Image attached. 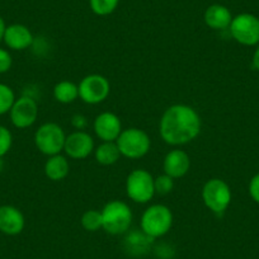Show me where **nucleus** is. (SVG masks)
<instances>
[{
  "label": "nucleus",
  "instance_id": "22",
  "mask_svg": "<svg viewBox=\"0 0 259 259\" xmlns=\"http://www.w3.org/2000/svg\"><path fill=\"white\" fill-rule=\"evenodd\" d=\"M16 99L13 89L7 84L0 83V116L9 113Z\"/></svg>",
  "mask_w": 259,
  "mask_h": 259
},
{
  "label": "nucleus",
  "instance_id": "30",
  "mask_svg": "<svg viewBox=\"0 0 259 259\" xmlns=\"http://www.w3.org/2000/svg\"><path fill=\"white\" fill-rule=\"evenodd\" d=\"M4 168V161H3V158H0V171L3 170Z\"/></svg>",
  "mask_w": 259,
  "mask_h": 259
},
{
  "label": "nucleus",
  "instance_id": "19",
  "mask_svg": "<svg viewBox=\"0 0 259 259\" xmlns=\"http://www.w3.org/2000/svg\"><path fill=\"white\" fill-rule=\"evenodd\" d=\"M54 98L62 104L73 103L79 98V87L70 80L59 81L54 87Z\"/></svg>",
  "mask_w": 259,
  "mask_h": 259
},
{
  "label": "nucleus",
  "instance_id": "7",
  "mask_svg": "<svg viewBox=\"0 0 259 259\" xmlns=\"http://www.w3.org/2000/svg\"><path fill=\"white\" fill-rule=\"evenodd\" d=\"M126 193L136 203H148L155 196L154 177L145 169H135L127 176Z\"/></svg>",
  "mask_w": 259,
  "mask_h": 259
},
{
  "label": "nucleus",
  "instance_id": "28",
  "mask_svg": "<svg viewBox=\"0 0 259 259\" xmlns=\"http://www.w3.org/2000/svg\"><path fill=\"white\" fill-rule=\"evenodd\" d=\"M253 66L254 69H256V70L259 71V46L256 47V50L254 51V55H253Z\"/></svg>",
  "mask_w": 259,
  "mask_h": 259
},
{
  "label": "nucleus",
  "instance_id": "25",
  "mask_svg": "<svg viewBox=\"0 0 259 259\" xmlns=\"http://www.w3.org/2000/svg\"><path fill=\"white\" fill-rule=\"evenodd\" d=\"M13 65V59L8 50L0 47V74L8 73Z\"/></svg>",
  "mask_w": 259,
  "mask_h": 259
},
{
  "label": "nucleus",
  "instance_id": "4",
  "mask_svg": "<svg viewBox=\"0 0 259 259\" xmlns=\"http://www.w3.org/2000/svg\"><path fill=\"white\" fill-rule=\"evenodd\" d=\"M122 156L127 159H141L150 151V136L138 127L122 130L121 135L116 140Z\"/></svg>",
  "mask_w": 259,
  "mask_h": 259
},
{
  "label": "nucleus",
  "instance_id": "9",
  "mask_svg": "<svg viewBox=\"0 0 259 259\" xmlns=\"http://www.w3.org/2000/svg\"><path fill=\"white\" fill-rule=\"evenodd\" d=\"M79 98L87 104H99L108 98L111 84L101 74H91L79 83Z\"/></svg>",
  "mask_w": 259,
  "mask_h": 259
},
{
  "label": "nucleus",
  "instance_id": "14",
  "mask_svg": "<svg viewBox=\"0 0 259 259\" xmlns=\"http://www.w3.org/2000/svg\"><path fill=\"white\" fill-rule=\"evenodd\" d=\"M3 42L13 51H24L33 45L34 37L31 29L21 23L7 26Z\"/></svg>",
  "mask_w": 259,
  "mask_h": 259
},
{
  "label": "nucleus",
  "instance_id": "3",
  "mask_svg": "<svg viewBox=\"0 0 259 259\" xmlns=\"http://www.w3.org/2000/svg\"><path fill=\"white\" fill-rule=\"evenodd\" d=\"M101 212L103 219V230L111 235L124 234L133 224V210L123 201H109Z\"/></svg>",
  "mask_w": 259,
  "mask_h": 259
},
{
  "label": "nucleus",
  "instance_id": "20",
  "mask_svg": "<svg viewBox=\"0 0 259 259\" xmlns=\"http://www.w3.org/2000/svg\"><path fill=\"white\" fill-rule=\"evenodd\" d=\"M81 226L89 233H96L99 229H103L102 212L98 210H88L81 216Z\"/></svg>",
  "mask_w": 259,
  "mask_h": 259
},
{
  "label": "nucleus",
  "instance_id": "27",
  "mask_svg": "<svg viewBox=\"0 0 259 259\" xmlns=\"http://www.w3.org/2000/svg\"><path fill=\"white\" fill-rule=\"evenodd\" d=\"M71 123H73V126L75 127V128L83 130L84 127L87 126V118L83 114H75V116H73Z\"/></svg>",
  "mask_w": 259,
  "mask_h": 259
},
{
  "label": "nucleus",
  "instance_id": "23",
  "mask_svg": "<svg viewBox=\"0 0 259 259\" xmlns=\"http://www.w3.org/2000/svg\"><path fill=\"white\" fill-rule=\"evenodd\" d=\"M154 186H155V194L166 196L170 193L174 188V179L169 177L168 174H161V176L154 178Z\"/></svg>",
  "mask_w": 259,
  "mask_h": 259
},
{
  "label": "nucleus",
  "instance_id": "16",
  "mask_svg": "<svg viewBox=\"0 0 259 259\" xmlns=\"http://www.w3.org/2000/svg\"><path fill=\"white\" fill-rule=\"evenodd\" d=\"M205 23L206 26L210 27L215 31H224L230 27L231 21H233V14L223 4H212L208 7L205 12Z\"/></svg>",
  "mask_w": 259,
  "mask_h": 259
},
{
  "label": "nucleus",
  "instance_id": "24",
  "mask_svg": "<svg viewBox=\"0 0 259 259\" xmlns=\"http://www.w3.org/2000/svg\"><path fill=\"white\" fill-rule=\"evenodd\" d=\"M13 145V135L11 130L0 124V158H4Z\"/></svg>",
  "mask_w": 259,
  "mask_h": 259
},
{
  "label": "nucleus",
  "instance_id": "31",
  "mask_svg": "<svg viewBox=\"0 0 259 259\" xmlns=\"http://www.w3.org/2000/svg\"><path fill=\"white\" fill-rule=\"evenodd\" d=\"M36 259H42V258H36Z\"/></svg>",
  "mask_w": 259,
  "mask_h": 259
},
{
  "label": "nucleus",
  "instance_id": "21",
  "mask_svg": "<svg viewBox=\"0 0 259 259\" xmlns=\"http://www.w3.org/2000/svg\"><path fill=\"white\" fill-rule=\"evenodd\" d=\"M119 0H89L92 12L99 17H106L113 13L118 7Z\"/></svg>",
  "mask_w": 259,
  "mask_h": 259
},
{
  "label": "nucleus",
  "instance_id": "12",
  "mask_svg": "<svg viewBox=\"0 0 259 259\" xmlns=\"http://www.w3.org/2000/svg\"><path fill=\"white\" fill-rule=\"evenodd\" d=\"M93 128L99 140L116 141L122 133V122L117 114L112 112H103L96 117Z\"/></svg>",
  "mask_w": 259,
  "mask_h": 259
},
{
  "label": "nucleus",
  "instance_id": "13",
  "mask_svg": "<svg viewBox=\"0 0 259 259\" xmlns=\"http://www.w3.org/2000/svg\"><path fill=\"white\" fill-rule=\"evenodd\" d=\"M26 219L22 211L16 206H0V233L9 236H16L23 231Z\"/></svg>",
  "mask_w": 259,
  "mask_h": 259
},
{
  "label": "nucleus",
  "instance_id": "17",
  "mask_svg": "<svg viewBox=\"0 0 259 259\" xmlns=\"http://www.w3.org/2000/svg\"><path fill=\"white\" fill-rule=\"evenodd\" d=\"M44 170L50 181L59 182L69 176L70 164H69L66 156L61 155V154H56V155L49 156L47 161L45 163Z\"/></svg>",
  "mask_w": 259,
  "mask_h": 259
},
{
  "label": "nucleus",
  "instance_id": "29",
  "mask_svg": "<svg viewBox=\"0 0 259 259\" xmlns=\"http://www.w3.org/2000/svg\"><path fill=\"white\" fill-rule=\"evenodd\" d=\"M6 28H7V24L4 22V19L0 17V44L3 42L4 38V33H6Z\"/></svg>",
  "mask_w": 259,
  "mask_h": 259
},
{
  "label": "nucleus",
  "instance_id": "8",
  "mask_svg": "<svg viewBox=\"0 0 259 259\" xmlns=\"http://www.w3.org/2000/svg\"><path fill=\"white\" fill-rule=\"evenodd\" d=\"M231 37L244 46L259 44V18L250 13H241L234 17L229 27Z\"/></svg>",
  "mask_w": 259,
  "mask_h": 259
},
{
  "label": "nucleus",
  "instance_id": "6",
  "mask_svg": "<svg viewBox=\"0 0 259 259\" xmlns=\"http://www.w3.org/2000/svg\"><path fill=\"white\" fill-rule=\"evenodd\" d=\"M66 135L61 126L55 122L41 124L34 134V144L39 153L52 156L64 151Z\"/></svg>",
  "mask_w": 259,
  "mask_h": 259
},
{
  "label": "nucleus",
  "instance_id": "18",
  "mask_svg": "<svg viewBox=\"0 0 259 259\" xmlns=\"http://www.w3.org/2000/svg\"><path fill=\"white\" fill-rule=\"evenodd\" d=\"M94 156L101 165H113L122 155L116 141H102L101 145L94 149Z\"/></svg>",
  "mask_w": 259,
  "mask_h": 259
},
{
  "label": "nucleus",
  "instance_id": "26",
  "mask_svg": "<svg viewBox=\"0 0 259 259\" xmlns=\"http://www.w3.org/2000/svg\"><path fill=\"white\" fill-rule=\"evenodd\" d=\"M249 194L254 202L259 203V173L255 174L249 182Z\"/></svg>",
  "mask_w": 259,
  "mask_h": 259
},
{
  "label": "nucleus",
  "instance_id": "11",
  "mask_svg": "<svg viewBox=\"0 0 259 259\" xmlns=\"http://www.w3.org/2000/svg\"><path fill=\"white\" fill-rule=\"evenodd\" d=\"M94 149L93 138L83 130H78L66 136L64 153L74 160H83L93 153Z\"/></svg>",
  "mask_w": 259,
  "mask_h": 259
},
{
  "label": "nucleus",
  "instance_id": "15",
  "mask_svg": "<svg viewBox=\"0 0 259 259\" xmlns=\"http://www.w3.org/2000/svg\"><path fill=\"white\" fill-rule=\"evenodd\" d=\"M189 168H191V158L186 151L181 150V149L170 150L164 158V173L168 174L173 179H178L186 176Z\"/></svg>",
  "mask_w": 259,
  "mask_h": 259
},
{
  "label": "nucleus",
  "instance_id": "10",
  "mask_svg": "<svg viewBox=\"0 0 259 259\" xmlns=\"http://www.w3.org/2000/svg\"><path fill=\"white\" fill-rule=\"evenodd\" d=\"M11 121L17 128H28L33 126L38 118V104L32 97L23 96L16 99L13 107L9 111Z\"/></svg>",
  "mask_w": 259,
  "mask_h": 259
},
{
  "label": "nucleus",
  "instance_id": "1",
  "mask_svg": "<svg viewBox=\"0 0 259 259\" xmlns=\"http://www.w3.org/2000/svg\"><path fill=\"white\" fill-rule=\"evenodd\" d=\"M202 128L198 112L188 104H173L165 109L159 123V133L164 143L182 146L192 143Z\"/></svg>",
  "mask_w": 259,
  "mask_h": 259
},
{
  "label": "nucleus",
  "instance_id": "2",
  "mask_svg": "<svg viewBox=\"0 0 259 259\" xmlns=\"http://www.w3.org/2000/svg\"><path fill=\"white\" fill-rule=\"evenodd\" d=\"M141 231L150 239L161 238L173 226V212L165 205L155 203L144 211L141 216Z\"/></svg>",
  "mask_w": 259,
  "mask_h": 259
},
{
  "label": "nucleus",
  "instance_id": "5",
  "mask_svg": "<svg viewBox=\"0 0 259 259\" xmlns=\"http://www.w3.org/2000/svg\"><path fill=\"white\" fill-rule=\"evenodd\" d=\"M202 201L206 207L215 215H223L231 203V189L225 181L220 178H211L203 184Z\"/></svg>",
  "mask_w": 259,
  "mask_h": 259
}]
</instances>
